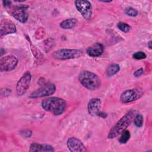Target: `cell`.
Wrapping results in <instances>:
<instances>
[{"label": "cell", "mask_w": 152, "mask_h": 152, "mask_svg": "<svg viewBox=\"0 0 152 152\" xmlns=\"http://www.w3.org/2000/svg\"><path fill=\"white\" fill-rule=\"evenodd\" d=\"M42 108L55 116L62 115L66 107V103L64 99L58 97H51L42 101Z\"/></svg>", "instance_id": "obj_1"}, {"label": "cell", "mask_w": 152, "mask_h": 152, "mask_svg": "<svg viewBox=\"0 0 152 152\" xmlns=\"http://www.w3.org/2000/svg\"><path fill=\"white\" fill-rule=\"evenodd\" d=\"M137 113V112L132 109L124 115L111 128L107 135L108 138L113 139L124 131L133 121L134 118Z\"/></svg>", "instance_id": "obj_2"}, {"label": "cell", "mask_w": 152, "mask_h": 152, "mask_svg": "<svg viewBox=\"0 0 152 152\" xmlns=\"http://www.w3.org/2000/svg\"><path fill=\"white\" fill-rule=\"evenodd\" d=\"M80 84L90 90H95L101 86V80L99 76L89 71H81L78 77Z\"/></svg>", "instance_id": "obj_3"}, {"label": "cell", "mask_w": 152, "mask_h": 152, "mask_svg": "<svg viewBox=\"0 0 152 152\" xmlns=\"http://www.w3.org/2000/svg\"><path fill=\"white\" fill-rule=\"evenodd\" d=\"M82 55L83 51L78 49H62L55 51L52 54V56L56 59L66 60L78 58Z\"/></svg>", "instance_id": "obj_4"}, {"label": "cell", "mask_w": 152, "mask_h": 152, "mask_svg": "<svg viewBox=\"0 0 152 152\" xmlns=\"http://www.w3.org/2000/svg\"><path fill=\"white\" fill-rule=\"evenodd\" d=\"M28 6L27 5H17L13 6L11 8L10 12L15 19L17 21L25 23L27 21L28 18V14L27 12V9Z\"/></svg>", "instance_id": "obj_5"}, {"label": "cell", "mask_w": 152, "mask_h": 152, "mask_svg": "<svg viewBox=\"0 0 152 152\" xmlns=\"http://www.w3.org/2000/svg\"><path fill=\"white\" fill-rule=\"evenodd\" d=\"M143 94L144 91L140 87L129 89L122 93L120 96V100L124 103H128L139 99Z\"/></svg>", "instance_id": "obj_6"}, {"label": "cell", "mask_w": 152, "mask_h": 152, "mask_svg": "<svg viewBox=\"0 0 152 152\" xmlns=\"http://www.w3.org/2000/svg\"><path fill=\"white\" fill-rule=\"evenodd\" d=\"M56 91V86L53 83H48L45 84L42 87L33 91L28 96L29 98L36 99L46 97L53 94Z\"/></svg>", "instance_id": "obj_7"}, {"label": "cell", "mask_w": 152, "mask_h": 152, "mask_svg": "<svg viewBox=\"0 0 152 152\" xmlns=\"http://www.w3.org/2000/svg\"><path fill=\"white\" fill-rule=\"evenodd\" d=\"M75 5L77 10L84 19L89 20L92 15L91 4L87 0H77L75 1Z\"/></svg>", "instance_id": "obj_8"}, {"label": "cell", "mask_w": 152, "mask_h": 152, "mask_svg": "<svg viewBox=\"0 0 152 152\" xmlns=\"http://www.w3.org/2000/svg\"><path fill=\"white\" fill-rule=\"evenodd\" d=\"M18 63V59L14 55H7L0 60L1 72H8L15 68Z\"/></svg>", "instance_id": "obj_9"}, {"label": "cell", "mask_w": 152, "mask_h": 152, "mask_svg": "<svg viewBox=\"0 0 152 152\" xmlns=\"http://www.w3.org/2000/svg\"><path fill=\"white\" fill-rule=\"evenodd\" d=\"M31 78V75L28 71H26L20 78L16 86V93L18 96H22L26 93L29 88Z\"/></svg>", "instance_id": "obj_10"}, {"label": "cell", "mask_w": 152, "mask_h": 152, "mask_svg": "<svg viewBox=\"0 0 152 152\" xmlns=\"http://www.w3.org/2000/svg\"><path fill=\"white\" fill-rule=\"evenodd\" d=\"M102 102L99 98H92L90 100L87 105L88 113L93 116H100Z\"/></svg>", "instance_id": "obj_11"}, {"label": "cell", "mask_w": 152, "mask_h": 152, "mask_svg": "<svg viewBox=\"0 0 152 152\" xmlns=\"http://www.w3.org/2000/svg\"><path fill=\"white\" fill-rule=\"evenodd\" d=\"M66 145L68 149L72 152H82L87 150L83 142L76 137L69 138L67 140Z\"/></svg>", "instance_id": "obj_12"}, {"label": "cell", "mask_w": 152, "mask_h": 152, "mask_svg": "<svg viewBox=\"0 0 152 152\" xmlns=\"http://www.w3.org/2000/svg\"><path fill=\"white\" fill-rule=\"evenodd\" d=\"M1 37L3 36L15 33L17 31L16 26L14 23L7 18H4L1 20L0 23Z\"/></svg>", "instance_id": "obj_13"}, {"label": "cell", "mask_w": 152, "mask_h": 152, "mask_svg": "<svg viewBox=\"0 0 152 152\" xmlns=\"http://www.w3.org/2000/svg\"><path fill=\"white\" fill-rule=\"evenodd\" d=\"M104 50L103 45L99 42H96L92 45L91 46H89L87 50V54L91 57H97L100 56Z\"/></svg>", "instance_id": "obj_14"}, {"label": "cell", "mask_w": 152, "mask_h": 152, "mask_svg": "<svg viewBox=\"0 0 152 152\" xmlns=\"http://www.w3.org/2000/svg\"><path fill=\"white\" fill-rule=\"evenodd\" d=\"M29 151H54V149L52 145L48 144H42L37 142H33L30 146Z\"/></svg>", "instance_id": "obj_15"}, {"label": "cell", "mask_w": 152, "mask_h": 152, "mask_svg": "<svg viewBox=\"0 0 152 152\" xmlns=\"http://www.w3.org/2000/svg\"><path fill=\"white\" fill-rule=\"evenodd\" d=\"M77 23L78 21L77 19L74 18H71L61 21L59 26L61 28L63 29H71L77 25Z\"/></svg>", "instance_id": "obj_16"}, {"label": "cell", "mask_w": 152, "mask_h": 152, "mask_svg": "<svg viewBox=\"0 0 152 152\" xmlns=\"http://www.w3.org/2000/svg\"><path fill=\"white\" fill-rule=\"evenodd\" d=\"M120 70V66L117 64H112L110 65L107 70L106 75L107 77H112L116 74Z\"/></svg>", "instance_id": "obj_17"}, {"label": "cell", "mask_w": 152, "mask_h": 152, "mask_svg": "<svg viewBox=\"0 0 152 152\" xmlns=\"http://www.w3.org/2000/svg\"><path fill=\"white\" fill-rule=\"evenodd\" d=\"M121 134V135L120 138L118 140L119 142L121 144H125V143H126L128 142V141L129 140L130 137H131V134H130L129 131L125 129Z\"/></svg>", "instance_id": "obj_18"}, {"label": "cell", "mask_w": 152, "mask_h": 152, "mask_svg": "<svg viewBox=\"0 0 152 152\" xmlns=\"http://www.w3.org/2000/svg\"><path fill=\"white\" fill-rule=\"evenodd\" d=\"M134 124L137 127H141L143 125V116L141 114L137 113L134 118Z\"/></svg>", "instance_id": "obj_19"}, {"label": "cell", "mask_w": 152, "mask_h": 152, "mask_svg": "<svg viewBox=\"0 0 152 152\" xmlns=\"http://www.w3.org/2000/svg\"><path fill=\"white\" fill-rule=\"evenodd\" d=\"M117 27L122 32L128 33L131 30V26L126 23L119 22L117 24Z\"/></svg>", "instance_id": "obj_20"}, {"label": "cell", "mask_w": 152, "mask_h": 152, "mask_svg": "<svg viewBox=\"0 0 152 152\" xmlns=\"http://www.w3.org/2000/svg\"><path fill=\"white\" fill-rule=\"evenodd\" d=\"M125 13L131 17H135L138 15V11L132 7H127L125 9Z\"/></svg>", "instance_id": "obj_21"}, {"label": "cell", "mask_w": 152, "mask_h": 152, "mask_svg": "<svg viewBox=\"0 0 152 152\" xmlns=\"http://www.w3.org/2000/svg\"><path fill=\"white\" fill-rule=\"evenodd\" d=\"M147 55L142 51H138L132 55V58L135 59H143L146 58Z\"/></svg>", "instance_id": "obj_22"}, {"label": "cell", "mask_w": 152, "mask_h": 152, "mask_svg": "<svg viewBox=\"0 0 152 152\" xmlns=\"http://www.w3.org/2000/svg\"><path fill=\"white\" fill-rule=\"evenodd\" d=\"M11 90L7 88H3L1 90V97H7L11 94Z\"/></svg>", "instance_id": "obj_23"}, {"label": "cell", "mask_w": 152, "mask_h": 152, "mask_svg": "<svg viewBox=\"0 0 152 152\" xmlns=\"http://www.w3.org/2000/svg\"><path fill=\"white\" fill-rule=\"evenodd\" d=\"M144 72V70H143V68H139L138 69L136 70L134 73V75L135 77H139L140 75H141Z\"/></svg>", "instance_id": "obj_24"}, {"label": "cell", "mask_w": 152, "mask_h": 152, "mask_svg": "<svg viewBox=\"0 0 152 152\" xmlns=\"http://www.w3.org/2000/svg\"><path fill=\"white\" fill-rule=\"evenodd\" d=\"M2 3H3L4 6L5 7L10 8L11 6V1H3Z\"/></svg>", "instance_id": "obj_25"}, {"label": "cell", "mask_w": 152, "mask_h": 152, "mask_svg": "<svg viewBox=\"0 0 152 152\" xmlns=\"http://www.w3.org/2000/svg\"><path fill=\"white\" fill-rule=\"evenodd\" d=\"M147 45H148V48L151 49V41L150 40V41H149L148 42V43H147Z\"/></svg>", "instance_id": "obj_26"}]
</instances>
